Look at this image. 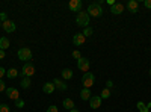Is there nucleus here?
Wrapping results in <instances>:
<instances>
[{"mask_svg": "<svg viewBox=\"0 0 151 112\" xmlns=\"http://www.w3.org/2000/svg\"><path fill=\"white\" fill-rule=\"evenodd\" d=\"M101 14H103L101 3H91L88 6V15L89 17H100Z\"/></svg>", "mask_w": 151, "mask_h": 112, "instance_id": "f257e3e1", "label": "nucleus"}, {"mask_svg": "<svg viewBox=\"0 0 151 112\" xmlns=\"http://www.w3.org/2000/svg\"><path fill=\"white\" fill-rule=\"evenodd\" d=\"M76 23L80 27H88V24H89V15H88V12H79L77 17H76Z\"/></svg>", "mask_w": 151, "mask_h": 112, "instance_id": "f03ea898", "label": "nucleus"}, {"mask_svg": "<svg viewBox=\"0 0 151 112\" xmlns=\"http://www.w3.org/2000/svg\"><path fill=\"white\" fill-rule=\"evenodd\" d=\"M94 82H95V76H94L92 73H89V71H88V73H85V74H83V77H82V83H83V86H85V88H88V90H89L91 86L94 85Z\"/></svg>", "mask_w": 151, "mask_h": 112, "instance_id": "7ed1b4c3", "label": "nucleus"}, {"mask_svg": "<svg viewBox=\"0 0 151 112\" xmlns=\"http://www.w3.org/2000/svg\"><path fill=\"white\" fill-rule=\"evenodd\" d=\"M17 55H18V58H20L21 61H26V62H29V61L32 59V50H30V48H27V47L20 48Z\"/></svg>", "mask_w": 151, "mask_h": 112, "instance_id": "20e7f679", "label": "nucleus"}, {"mask_svg": "<svg viewBox=\"0 0 151 112\" xmlns=\"http://www.w3.org/2000/svg\"><path fill=\"white\" fill-rule=\"evenodd\" d=\"M23 73V77H30V76H33L35 74V67H33V64L32 62H26V64L23 65V70H21Z\"/></svg>", "mask_w": 151, "mask_h": 112, "instance_id": "39448f33", "label": "nucleus"}, {"mask_svg": "<svg viewBox=\"0 0 151 112\" xmlns=\"http://www.w3.org/2000/svg\"><path fill=\"white\" fill-rule=\"evenodd\" d=\"M89 61H88V58H80L79 61H77V67H79V70H82V71H85V73H88L89 71Z\"/></svg>", "mask_w": 151, "mask_h": 112, "instance_id": "423d86ee", "label": "nucleus"}, {"mask_svg": "<svg viewBox=\"0 0 151 112\" xmlns=\"http://www.w3.org/2000/svg\"><path fill=\"white\" fill-rule=\"evenodd\" d=\"M6 95L11 98V100H18V98H20L18 90L14 88V86H9V88H6Z\"/></svg>", "mask_w": 151, "mask_h": 112, "instance_id": "0eeeda50", "label": "nucleus"}, {"mask_svg": "<svg viewBox=\"0 0 151 112\" xmlns=\"http://www.w3.org/2000/svg\"><path fill=\"white\" fill-rule=\"evenodd\" d=\"M2 27H3L5 32L12 33V32L15 30V23H14V21H11V20H6L5 23H2Z\"/></svg>", "mask_w": 151, "mask_h": 112, "instance_id": "6e6552de", "label": "nucleus"}, {"mask_svg": "<svg viewBox=\"0 0 151 112\" xmlns=\"http://www.w3.org/2000/svg\"><path fill=\"white\" fill-rule=\"evenodd\" d=\"M68 8L73 12H80V9H82V0H71V2L68 3Z\"/></svg>", "mask_w": 151, "mask_h": 112, "instance_id": "1a4fd4ad", "label": "nucleus"}, {"mask_svg": "<svg viewBox=\"0 0 151 112\" xmlns=\"http://www.w3.org/2000/svg\"><path fill=\"white\" fill-rule=\"evenodd\" d=\"M101 97L100 95H97V97H91L89 98V106L92 108V109H98L100 106H101Z\"/></svg>", "mask_w": 151, "mask_h": 112, "instance_id": "9d476101", "label": "nucleus"}, {"mask_svg": "<svg viewBox=\"0 0 151 112\" xmlns=\"http://www.w3.org/2000/svg\"><path fill=\"white\" fill-rule=\"evenodd\" d=\"M85 41H86V38H85L83 33H76V35L73 36L74 46H82V44H85Z\"/></svg>", "mask_w": 151, "mask_h": 112, "instance_id": "9b49d317", "label": "nucleus"}, {"mask_svg": "<svg viewBox=\"0 0 151 112\" xmlns=\"http://www.w3.org/2000/svg\"><path fill=\"white\" fill-rule=\"evenodd\" d=\"M110 12L115 15H119L121 12H124V5L122 3H115L113 6H110Z\"/></svg>", "mask_w": 151, "mask_h": 112, "instance_id": "f8f14e48", "label": "nucleus"}, {"mask_svg": "<svg viewBox=\"0 0 151 112\" xmlns=\"http://www.w3.org/2000/svg\"><path fill=\"white\" fill-rule=\"evenodd\" d=\"M53 83H55V86H56V88H58L59 91H67V88H68L67 83H65L64 80H60V79H55V80H53Z\"/></svg>", "mask_w": 151, "mask_h": 112, "instance_id": "ddd939ff", "label": "nucleus"}, {"mask_svg": "<svg viewBox=\"0 0 151 112\" xmlns=\"http://www.w3.org/2000/svg\"><path fill=\"white\" fill-rule=\"evenodd\" d=\"M127 9H129L130 12H133V14H136L137 9H139V3H137L136 0H130V2L127 3Z\"/></svg>", "mask_w": 151, "mask_h": 112, "instance_id": "4468645a", "label": "nucleus"}, {"mask_svg": "<svg viewBox=\"0 0 151 112\" xmlns=\"http://www.w3.org/2000/svg\"><path fill=\"white\" fill-rule=\"evenodd\" d=\"M55 90H56V86H55V83H52V82H47V83H44V86H42V91H44L45 94H52Z\"/></svg>", "mask_w": 151, "mask_h": 112, "instance_id": "2eb2a0df", "label": "nucleus"}, {"mask_svg": "<svg viewBox=\"0 0 151 112\" xmlns=\"http://www.w3.org/2000/svg\"><path fill=\"white\" fill-rule=\"evenodd\" d=\"M92 97V94H91V91L89 90H88V88H83L82 91H80V98H82V100H89V98Z\"/></svg>", "mask_w": 151, "mask_h": 112, "instance_id": "dca6fc26", "label": "nucleus"}, {"mask_svg": "<svg viewBox=\"0 0 151 112\" xmlns=\"http://www.w3.org/2000/svg\"><path fill=\"white\" fill-rule=\"evenodd\" d=\"M9 40L6 38V36H2V38H0V50H5V48H8L9 47Z\"/></svg>", "mask_w": 151, "mask_h": 112, "instance_id": "f3484780", "label": "nucleus"}, {"mask_svg": "<svg viewBox=\"0 0 151 112\" xmlns=\"http://www.w3.org/2000/svg\"><path fill=\"white\" fill-rule=\"evenodd\" d=\"M60 74H62V77H64L65 80H70V79L73 77V71H71L70 68H64Z\"/></svg>", "mask_w": 151, "mask_h": 112, "instance_id": "a211bd4d", "label": "nucleus"}, {"mask_svg": "<svg viewBox=\"0 0 151 112\" xmlns=\"http://www.w3.org/2000/svg\"><path fill=\"white\" fill-rule=\"evenodd\" d=\"M62 105H64L65 109H74V102L71 100V98H64V102H62Z\"/></svg>", "mask_w": 151, "mask_h": 112, "instance_id": "6ab92c4d", "label": "nucleus"}, {"mask_svg": "<svg viewBox=\"0 0 151 112\" xmlns=\"http://www.w3.org/2000/svg\"><path fill=\"white\" fill-rule=\"evenodd\" d=\"M6 76H8L9 79H15V77L18 76L17 68H11V70H8V71H6Z\"/></svg>", "mask_w": 151, "mask_h": 112, "instance_id": "aec40b11", "label": "nucleus"}, {"mask_svg": "<svg viewBox=\"0 0 151 112\" xmlns=\"http://www.w3.org/2000/svg\"><path fill=\"white\" fill-rule=\"evenodd\" d=\"M21 88L23 90H27L29 86H30V77H23V80H21Z\"/></svg>", "mask_w": 151, "mask_h": 112, "instance_id": "412c9836", "label": "nucleus"}, {"mask_svg": "<svg viewBox=\"0 0 151 112\" xmlns=\"http://www.w3.org/2000/svg\"><path fill=\"white\" fill-rule=\"evenodd\" d=\"M137 109H139V112H148L147 105H145V103H142V102H137Z\"/></svg>", "mask_w": 151, "mask_h": 112, "instance_id": "4be33fe9", "label": "nucleus"}, {"mask_svg": "<svg viewBox=\"0 0 151 112\" xmlns=\"http://www.w3.org/2000/svg\"><path fill=\"white\" fill-rule=\"evenodd\" d=\"M100 97H101V100H103V98H109V97H110V90L104 88V90L101 91V95H100Z\"/></svg>", "mask_w": 151, "mask_h": 112, "instance_id": "5701e85b", "label": "nucleus"}, {"mask_svg": "<svg viewBox=\"0 0 151 112\" xmlns=\"http://www.w3.org/2000/svg\"><path fill=\"white\" fill-rule=\"evenodd\" d=\"M92 32H94V30H92L89 26H88V27H85V29H83V32H82V33L85 35V38H86V36H91V35H92Z\"/></svg>", "mask_w": 151, "mask_h": 112, "instance_id": "b1692460", "label": "nucleus"}, {"mask_svg": "<svg viewBox=\"0 0 151 112\" xmlns=\"http://www.w3.org/2000/svg\"><path fill=\"white\" fill-rule=\"evenodd\" d=\"M0 112H11V111H9V106H8L6 103L0 105Z\"/></svg>", "mask_w": 151, "mask_h": 112, "instance_id": "393cba45", "label": "nucleus"}, {"mask_svg": "<svg viewBox=\"0 0 151 112\" xmlns=\"http://www.w3.org/2000/svg\"><path fill=\"white\" fill-rule=\"evenodd\" d=\"M73 58L79 61V59L82 58V55H80V52H79V50H74V52H73Z\"/></svg>", "mask_w": 151, "mask_h": 112, "instance_id": "a878e982", "label": "nucleus"}, {"mask_svg": "<svg viewBox=\"0 0 151 112\" xmlns=\"http://www.w3.org/2000/svg\"><path fill=\"white\" fill-rule=\"evenodd\" d=\"M15 106H17V108H23V106H24V100H21V98L15 100Z\"/></svg>", "mask_w": 151, "mask_h": 112, "instance_id": "bb28decb", "label": "nucleus"}, {"mask_svg": "<svg viewBox=\"0 0 151 112\" xmlns=\"http://www.w3.org/2000/svg\"><path fill=\"white\" fill-rule=\"evenodd\" d=\"M8 20V15L5 14V12H0V21H2V23H5Z\"/></svg>", "mask_w": 151, "mask_h": 112, "instance_id": "cd10ccee", "label": "nucleus"}, {"mask_svg": "<svg viewBox=\"0 0 151 112\" xmlns=\"http://www.w3.org/2000/svg\"><path fill=\"white\" fill-rule=\"evenodd\" d=\"M3 91H6V85L2 79H0V92H3Z\"/></svg>", "mask_w": 151, "mask_h": 112, "instance_id": "c85d7f7f", "label": "nucleus"}, {"mask_svg": "<svg viewBox=\"0 0 151 112\" xmlns=\"http://www.w3.org/2000/svg\"><path fill=\"white\" fill-rule=\"evenodd\" d=\"M47 112H58V108L55 106V105H52L48 109H47Z\"/></svg>", "mask_w": 151, "mask_h": 112, "instance_id": "c756f323", "label": "nucleus"}, {"mask_svg": "<svg viewBox=\"0 0 151 112\" xmlns=\"http://www.w3.org/2000/svg\"><path fill=\"white\" fill-rule=\"evenodd\" d=\"M3 76H6V70L3 67H0V79H2Z\"/></svg>", "mask_w": 151, "mask_h": 112, "instance_id": "7c9ffc66", "label": "nucleus"}, {"mask_svg": "<svg viewBox=\"0 0 151 112\" xmlns=\"http://www.w3.org/2000/svg\"><path fill=\"white\" fill-rule=\"evenodd\" d=\"M106 88H107V90L113 88V82H112V80H107V82H106Z\"/></svg>", "mask_w": 151, "mask_h": 112, "instance_id": "2f4dec72", "label": "nucleus"}, {"mask_svg": "<svg viewBox=\"0 0 151 112\" xmlns=\"http://www.w3.org/2000/svg\"><path fill=\"white\" fill-rule=\"evenodd\" d=\"M144 6H145L147 9H150V8H151V0H145V2H144Z\"/></svg>", "mask_w": 151, "mask_h": 112, "instance_id": "473e14b6", "label": "nucleus"}, {"mask_svg": "<svg viewBox=\"0 0 151 112\" xmlns=\"http://www.w3.org/2000/svg\"><path fill=\"white\" fill-rule=\"evenodd\" d=\"M6 56V53H5V50H0V59H3Z\"/></svg>", "mask_w": 151, "mask_h": 112, "instance_id": "72a5a7b5", "label": "nucleus"}, {"mask_svg": "<svg viewBox=\"0 0 151 112\" xmlns=\"http://www.w3.org/2000/svg\"><path fill=\"white\" fill-rule=\"evenodd\" d=\"M116 2H115V0H107V5H110V6H113V5H115Z\"/></svg>", "mask_w": 151, "mask_h": 112, "instance_id": "f704fd0d", "label": "nucleus"}, {"mask_svg": "<svg viewBox=\"0 0 151 112\" xmlns=\"http://www.w3.org/2000/svg\"><path fill=\"white\" fill-rule=\"evenodd\" d=\"M70 112H79V111H77V109H71Z\"/></svg>", "mask_w": 151, "mask_h": 112, "instance_id": "c9c22d12", "label": "nucleus"}, {"mask_svg": "<svg viewBox=\"0 0 151 112\" xmlns=\"http://www.w3.org/2000/svg\"><path fill=\"white\" fill-rule=\"evenodd\" d=\"M0 27H2V21H0Z\"/></svg>", "mask_w": 151, "mask_h": 112, "instance_id": "e433bc0d", "label": "nucleus"}, {"mask_svg": "<svg viewBox=\"0 0 151 112\" xmlns=\"http://www.w3.org/2000/svg\"><path fill=\"white\" fill-rule=\"evenodd\" d=\"M150 76H151V70H150Z\"/></svg>", "mask_w": 151, "mask_h": 112, "instance_id": "4c0bfd02", "label": "nucleus"}, {"mask_svg": "<svg viewBox=\"0 0 151 112\" xmlns=\"http://www.w3.org/2000/svg\"><path fill=\"white\" fill-rule=\"evenodd\" d=\"M14 112H17V111H14Z\"/></svg>", "mask_w": 151, "mask_h": 112, "instance_id": "58836bf2", "label": "nucleus"}]
</instances>
